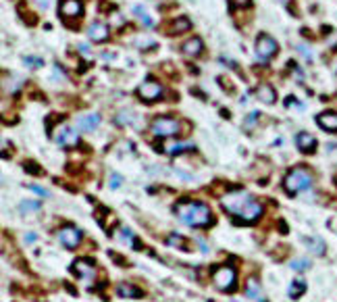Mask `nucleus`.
<instances>
[{"mask_svg":"<svg viewBox=\"0 0 337 302\" xmlns=\"http://www.w3.org/2000/svg\"><path fill=\"white\" fill-rule=\"evenodd\" d=\"M223 208L229 215L237 217L241 223H256L262 215V204L248 192L243 190H233L221 198Z\"/></svg>","mask_w":337,"mask_h":302,"instance_id":"nucleus-1","label":"nucleus"},{"mask_svg":"<svg viewBox=\"0 0 337 302\" xmlns=\"http://www.w3.org/2000/svg\"><path fill=\"white\" fill-rule=\"evenodd\" d=\"M175 215L190 227H208L212 225L214 217L212 210L204 202H194V200H181L175 204Z\"/></svg>","mask_w":337,"mask_h":302,"instance_id":"nucleus-2","label":"nucleus"},{"mask_svg":"<svg viewBox=\"0 0 337 302\" xmlns=\"http://www.w3.org/2000/svg\"><path fill=\"white\" fill-rule=\"evenodd\" d=\"M312 186V175L306 171L304 167H298V169H291L287 175H285V179H283V188H285V192L287 194H300V192H304V190H308Z\"/></svg>","mask_w":337,"mask_h":302,"instance_id":"nucleus-3","label":"nucleus"},{"mask_svg":"<svg viewBox=\"0 0 337 302\" xmlns=\"http://www.w3.org/2000/svg\"><path fill=\"white\" fill-rule=\"evenodd\" d=\"M235 282H237V271L229 265H221L214 269V273H212V284L217 290L221 292H231L235 290Z\"/></svg>","mask_w":337,"mask_h":302,"instance_id":"nucleus-4","label":"nucleus"},{"mask_svg":"<svg viewBox=\"0 0 337 302\" xmlns=\"http://www.w3.org/2000/svg\"><path fill=\"white\" fill-rule=\"evenodd\" d=\"M150 130H152V134H154L156 138H173V136L179 134L181 123L177 119H173V117H156L154 121H152Z\"/></svg>","mask_w":337,"mask_h":302,"instance_id":"nucleus-5","label":"nucleus"},{"mask_svg":"<svg viewBox=\"0 0 337 302\" xmlns=\"http://www.w3.org/2000/svg\"><path fill=\"white\" fill-rule=\"evenodd\" d=\"M277 50H279V46H277V42H275L271 36H264L262 34L256 40V56H258V60H262V63L271 60L275 54H277Z\"/></svg>","mask_w":337,"mask_h":302,"instance_id":"nucleus-6","label":"nucleus"},{"mask_svg":"<svg viewBox=\"0 0 337 302\" xmlns=\"http://www.w3.org/2000/svg\"><path fill=\"white\" fill-rule=\"evenodd\" d=\"M138 96L146 102H152V100H159L163 96V85L154 79H146L140 88H138Z\"/></svg>","mask_w":337,"mask_h":302,"instance_id":"nucleus-7","label":"nucleus"},{"mask_svg":"<svg viewBox=\"0 0 337 302\" xmlns=\"http://www.w3.org/2000/svg\"><path fill=\"white\" fill-rule=\"evenodd\" d=\"M73 273L79 277V279H85V282H92L96 277V263L89 261V258H79L73 263Z\"/></svg>","mask_w":337,"mask_h":302,"instance_id":"nucleus-8","label":"nucleus"},{"mask_svg":"<svg viewBox=\"0 0 337 302\" xmlns=\"http://www.w3.org/2000/svg\"><path fill=\"white\" fill-rule=\"evenodd\" d=\"M58 240H60V244H63L65 248L73 250V248L79 246V242H81V231L77 227H73V225H67V227H63L58 231Z\"/></svg>","mask_w":337,"mask_h":302,"instance_id":"nucleus-9","label":"nucleus"},{"mask_svg":"<svg viewBox=\"0 0 337 302\" xmlns=\"http://www.w3.org/2000/svg\"><path fill=\"white\" fill-rule=\"evenodd\" d=\"M54 140H56V144H60V146H67V148H73V146H77V144H79V136H77V132H75V130H71V127H67V125L58 127V132H56Z\"/></svg>","mask_w":337,"mask_h":302,"instance_id":"nucleus-10","label":"nucleus"},{"mask_svg":"<svg viewBox=\"0 0 337 302\" xmlns=\"http://www.w3.org/2000/svg\"><path fill=\"white\" fill-rule=\"evenodd\" d=\"M83 13V5L81 0H65L63 5H60V15L67 17V19H75Z\"/></svg>","mask_w":337,"mask_h":302,"instance_id":"nucleus-11","label":"nucleus"},{"mask_svg":"<svg viewBox=\"0 0 337 302\" xmlns=\"http://www.w3.org/2000/svg\"><path fill=\"white\" fill-rule=\"evenodd\" d=\"M98 125H100V115L98 113H87V115H81L77 119V127L83 130V132H94Z\"/></svg>","mask_w":337,"mask_h":302,"instance_id":"nucleus-12","label":"nucleus"},{"mask_svg":"<svg viewBox=\"0 0 337 302\" xmlns=\"http://www.w3.org/2000/svg\"><path fill=\"white\" fill-rule=\"evenodd\" d=\"M87 36L92 42H106L108 40V27L104 23H92L87 27Z\"/></svg>","mask_w":337,"mask_h":302,"instance_id":"nucleus-13","label":"nucleus"},{"mask_svg":"<svg viewBox=\"0 0 337 302\" xmlns=\"http://www.w3.org/2000/svg\"><path fill=\"white\" fill-rule=\"evenodd\" d=\"M317 123H319L325 132H337V113H333V111L321 113L319 119H317Z\"/></svg>","mask_w":337,"mask_h":302,"instance_id":"nucleus-14","label":"nucleus"},{"mask_svg":"<svg viewBox=\"0 0 337 302\" xmlns=\"http://www.w3.org/2000/svg\"><path fill=\"white\" fill-rule=\"evenodd\" d=\"M296 144H298V148L302 150V153H312V150L317 148V140L310 136V134H306V132H302V134H298L296 136Z\"/></svg>","mask_w":337,"mask_h":302,"instance_id":"nucleus-15","label":"nucleus"},{"mask_svg":"<svg viewBox=\"0 0 337 302\" xmlns=\"http://www.w3.org/2000/svg\"><path fill=\"white\" fill-rule=\"evenodd\" d=\"M256 96L264 104H275V100H277V94H275L273 85H268V83H262V85L256 88Z\"/></svg>","mask_w":337,"mask_h":302,"instance_id":"nucleus-16","label":"nucleus"},{"mask_svg":"<svg viewBox=\"0 0 337 302\" xmlns=\"http://www.w3.org/2000/svg\"><path fill=\"white\" fill-rule=\"evenodd\" d=\"M117 294H119V298H142L144 296V292L138 286H131V284H119Z\"/></svg>","mask_w":337,"mask_h":302,"instance_id":"nucleus-17","label":"nucleus"},{"mask_svg":"<svg viewBox=\"0 0 337 302\" xmlns=\"http://www.w3.org/2000/svg\"><path fill=\"white\" fill-rule=\"evenodd\" d=\"M246 296L252 298V300H258V302H266L264 296H262V288H260L258 279H254V277L246 282Z\"/></svg>","mask_w":337,"mask_h":302,"instance_id":"nucleus-18","label":"nucleus"},{"mask_svg":"<svg viewBox=\"0 0 337 302\" xmlns=\"http://www.w3.org/2000/svg\"><path fill=\"white\" fill-rule=\"evenodd\" d=\"M304 244L308 246V250L312 252V254H317V256H323L325 254V242L319 238V235H312V238H304Z\"/></svg>","mask_w":337,"mask_h":302,"instance_id":"nucleus-19","label":"nucleus"},{"mask_svg":"<svg viewBox=\"0 0 337 302\" xmlns=\"http://www.w3.org/2000/svg\"><path fill=\"white\" fill-rule=\"evenodd\" d=\"M183 54H188V56H198L202 52V40L200 38H190L186 44L181 46Z\"/></svg>","mask_w":337,"mask_h":302,"instance_id":"nucleus-20","label":"nucleus"},{"mask_svg":"<svg viewBox=\"0 0 337 302\" xmlns=\"http://www.w3.org/2000/svg\"><path fill=\"white\" fill-rule=\"evenodd\" d=\"M119 240H121V242H125V244L136 246V250H142V248H140V242H138L136 235H133V231L127 229V227H121V229H119Z\"/></svg>","mask_w":337,"mask_h":302,"instance_id":"nucleus-21","label":"nucleus"},{"mask_svg":"<svg viewBox=\"0 0 337 302\" xmlns=\"http://www.w3.org/2000/svg\"><path fill=\"white\" fill-rule=\"evenodd\" d=\"M190 27H192V23H190V19H188V17H179V19H175V21H173V25H171V34L188 32Z\"/></svg>","mask_w":337,"mask_h":302,"instance_id":"nucleus-22","label":"nucleus"},{"mask_svg":"<svg viewBox=\"0 0 337 302\" xmlns=\"http://www.w3.org/2000/svg\"><path fill=\"white\" fill-rule=\"evenodd\" d=\"M306 288H308V286H306L304 279H294L291 286H289V296L296 300V298H300V296L306 292Z\"/></svg>","mask_w":337,"mask_h":302,"instance_id":"nucleus-23","label":"nucleus"},{"mask_svg":"<svg viewBox=\"0 0 337 302\" xmlns=\"http://www.w3.org/2000/svg\"><path fill=\"white\" fill-rule=\"evenodd\" d=\"M19 210H21L23 215L36 213V210H40V202H36V200H23V202L19 204Z\"/></svg>","mask_w":337,"mask_h":302,"instance_id":"nucleus-24","label":"nucleus"},{"mask_svg":"<svg viewBox=\"0 0 337 302\" xmlns=\"http://www.w3.org/2000/svg\"><path fill=\"white\" fill-rule=\"evenodd\" d=\"M183 150H194V146H192V144H173V146L167 148V153L175 157V155H181Z\"/></svg>","mask_w":337,"mask_h":302,"instance_id":"nucleus-25","label":"nucleus"},{"mask_svg":"<svg viewBox=\"0 0 337 302\" xmlns=\"http://www.w3.org/2000/svg\"><path fill=\"white\" fill-rule=\"evenodd\" d=\"M117 125H129L131 123V121H133V115L129 113V111H121L119 115H117Z\"/></svg>","mask_w":337,"mask_h":302,"instance_id":"nucleus-26","label":"nucleus"},{"mask_svg":"<svg viewBox=\"0 0 337 302\" xmlns=\"http://www.w3.org/2000/svg\"><path fill=\"white\" fill-rule=\"evenodd\" d=\"M310 261L308 258H296V261H291V269L294 271H308L310 269Z\"/></svg>","mask_w":337,"mask_h":302,"instance_id":"nucleus-27","label":"nucleus"},{"mask_svg":"<svg viewBox=\"0 0 337 302\" xmlns=\"http://www.w3.org/2000/svg\"><path fill=\"white\" fill-rule=\"evenodd\" d=\"M133 11H136V13H138V15L142 17V23H144L146 27H152V25H154V21L150 19V15H148V13H144V9H142V7H136Z\"/></svg>","mask_w":337,"mask_h":302,"instance_id":"nucleus-28","label":"nucleus"},{"mask_svg":"<svg viewBox=\"0 0 337 302\" xmlns=\"http://www.w3.org/2000/svg\"><path fill=\"white\" fill-rule=\"evenodd\" d=\"M296 50L302 54V58L304 60H308V63H310V60H312V54H310V50H308V46H304V44H296Z\"/></svg>","mask_w":337,"mask_h":302,"instance_id":"nucleus-29","label":"nucleus"},{"mask_svg":"<svg viewBox=\"0 0 337 302\" xmlns=\"http://www.w3.org/2000/svg\"><path fill=\"white\" fill-rule=\"evenodd\" d=\"M121 181H123V177H121L119 173H113V175H110V179H108V186H110L113 190H117V188L121 186Z\"/></svg>","mask_w":337,"mask_h":302,"instance_id":"nucleus-30","label":"nucleus"},{"mask_svg":"<svg viewBox=\"0 0 337 302\" xmlns=\"http://www.w3.org/2000/svg\"><path fill=\"white\" fill-rule=\"evenodd\" d=\"M256 123H258V113H250L246 119V130H252Z\"/></svg>","mask_w":337,"mask_h":302,"instance_id":"nucleus-31","label":"nucleus"},{"mask_svg":"<svg viewBox=\"0 0 337 302\" xmlns=\"http://www.w3.org/2000/svg\"><path fill=\"white\" fill-rule=\"evenodd\" d=\"M169 244H175V246H181L183 250H188L186 244H183V238H177V235H171V238H169Z\"/></svg>","mask_w":337,"mask_h":302,"instance_id":"nucleus-32","label":"nucleus"},{"mask_svg":"<svg viewBox=\"0 0 337 302\" xmlns=\"http://www.w3.org/2000/svg\"><path fill=\"white\" fill-rule=\"evenodd\" d=\"M25 171H32V173H36V175H40L42 171H40V167L36 165V163H27L25 165Z\"/></svg>","mask_w":337,"mask_h":302,"instance_id":"nucleus-33","label":"nucleus"},{"mask_svg":"<svg viewBox=\"0 0 337 302\" xmlns=\"http://www.w3.org/2000/svg\"><path fill=\"white\" fill-rule=\"evenodd\" d=\"M156 42L154 40H152V38H146V40H138V46L140 48H146V46H154Z\"/></svg>","mask_w":337,"mask_h":302,"instance_id":"nucleus-34","label":"nucleus"},{"mask_svg":"<svg viewBox=\"0 0 337 302\" xmlns=\"http://www.w3.org/2000/svg\"><path fill=\"white\" fill-rule=\"evenodd\" d=\"M23 60H25L27 65H36V67H40V65H42V60H40V58H23Z\"/></svg>","mask_w":337,"mask_h":302,"instance_id":"nucleus-35","label":"nucleus"},{"mask_svg":"<svg viewBox=\"0 0 337 302\" xmlns=\"http://www.w3.org/2000/svg\"><path fill=\"white\" fill-rule=\"evenodd\" d=\"M79 50H81V54H83V56H87V58H89V46H87V44H79Z\"/></svg>","mask_w":337,"mask_h":302,"instance_id":"nucleus-36","label":"nucleus"},{"mask_svg":"<svg viewBox=\"0 0 337 302\" xmlns=\"http://www.w3.org/2000/svg\"><path fill=\"white\" fill-rule=\"evenodd\" d=\"M36 3H38L40 9H48L50 7V0H36Z\"/></svg>","mask_w":337,"mask_h":302,"instance_id":"nucleus-37","label":"nucleus"},{"mask_svg":"<svg viewBox=\"0 0 337 302\" xmlns=\"http://www.w3.org/2000/svg\"><path fill=\"white\" fill-rule=\"evenodd\" d=\"M25 242H27V244H32V242H36V233H25Z\"/></svg>","mask_w":337,"mask_h":302,"instance_id":"nucleus-38","label":"nucleus"},{"mask_svg":"<svg viewBox=\"0 0 337 302\" xmlns=\"http://www.w3.org/2000/svg\"><path fill=\"white\" fill-rule=\"evenodd\" d=\"M32 190H34V192H38L40 196H48V192H46V190H42V188H38V186H32Z\"/></svg>","mask_w":337,"mask_h":302,"instance_id":"nucleus-39","label":"nucleus"},{"mask_svg":"<svg viewBox=\"0 0 337 302\" xmlns=\"http://www.w3.org/2000/svg\"><path fill=\"white\" fill-rule=\"evenodd\" d=\"M233 3H235L237 7H248V5H250V0H233Z\"/></svg>","mask_w":337,"mask_h":302,"instance_id":"nucleus-40","label":"nucleus"}]
</instances>
